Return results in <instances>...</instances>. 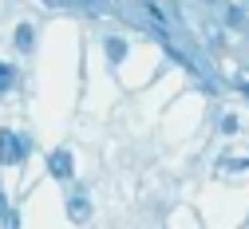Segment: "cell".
Instances as JSON below:
<instances>
[{
    "mask_svg": "<svg viewBox=\"0 0 249 229\" xmlns=\"http://www.w3.org/2000/svg\"><path fill=\"white\" fill-rule=\"evenodd\" d=\"M142 12H146V16H150V20H154V24H159V28H162V24H166V16H162V12H159V8H154V4H142Z\"/></svg>",
    "mask_w": 249,
    "mask_h": 229,
    "instance_id": "52a82bcc",
    "label": "cell"
},
{
    "mask_svg": "<svg viewBox=\"0 0 249 229\" xmlns=\"http://www.w3.org/2000/svg\"><path fill=\"white\" fill-rule=\"evenodd\" d=\"M8 213V198H4V194H0V217H4Z\"/></svg>",
    "mask_w": 249,
    "mask_h": 229,
    "instance_id": "9c48e42d",
    "label": "cell"
},
{
    "mask_svg": "<svg viewBox=\"0 0 249 229\" xmlns=\"http://www.w3.org/2000/svg\"><path fill=\"white\" fill-rule=\"evenodd\" d=\"M48 170H52L55 178H71L75 162H71V154H68V150H52V158H48Z\"/></svg>",
    "mask_w": 249,
    "mask_h": 229,
    "instance_id": "7a4b0ae2",
    "label": "cell"
},
{
    "mask_svg": "<svg viewBox=\"0 0 249 229\" xmlns=\"http://www.w3.org/2000/svg\"><path fill=\"white\" fill-rule=\"evenodd\" d=\"M68 213H71V221H87V198H71Z\"/></svg>",
    "mask_w": 249,
    "mask_h": 229,
    "instance_id": "5b68a950",
    "label": "cell"
},
{
    "mask_svg": "<svg viewBox=\"0 0 249 229\" xmlns=\"http://www.w3.org/2000/svg\"><path fill=\"white\" fill-rule=\"evenodd\" d=\"M12 79H16V71L8 68V63H0V95H4V91L12 87Z\"/></svg>",
    "mask_w": 249,
    "mask_h": 229,
    "instance_id": "8992f818",
    "label": "cell"
},
{
    "mask_svg": "<svg viewBox=\"0 0 249 229\" xmlns=\"http://www.w3.org/2000/svg\"><path fill=\"white\" fill-rule=\"evenodd\" d=\"M28 146L20 135H12V130H0V162H8V166H16V162H24Z\"/></svg>",
    "mask_w": 249,
    "mask_h": 229,
    "instance_id": "6da1fadb",
    "label": "cell"
},
{
    "mask_svg": "<svg viewBox=\"0 0 249 229\" xmlns=\"http://www.w3.org/2000/svg\"><path fill=\"white\" fill-rule=\"evenodd\" d=\"M4 221H8V229H16V217L12 213H4Z\"/></svg>",
    "mask_w": 249,
    "mask_h": 229,
    "instance_id": "30bf717a",
    "label": "cell"
},
{
    "mask_svg": "<svg viewBox=\"0 0 249 229\" xmlns=\"http://www.w3.org/2000/svg\"><path fill=\"white\" fill-rule=\"evenodd\" d=\"M123 55H127V44H123V40H107V59L123 63Z\"/></svg>",
    "mask_w": 249,
    "mask_h": 229,
    "instance_id": "277c9868",
    "label": "cell"
},
{
    "mask_svg": "<svg viewBox=\"0 0 249 229\" xmlns=\"http://www.w3.org/2000/svg\"><path fill=\"white\" fill-rule=\"evenodd\" d=\"M222 130H226V135H233V130H237V119H233V115H226V119H222Z\"/></svg>",
    "mask_w": 249,
    "mask_h": 229,
    "instance_id": "ba28073f",
    "label": "cell"
},
{
    "mask_svg": "<svg viewBox=\"0 0 249 229\" xmlns=\"http://www.w3.org/2000/svg\"><path fill=\"white\" fill-rule=\"evenodd\" d=\"M32 40H36L32 24H20V28H16V48H24V52H28V48H32Z\"/></svg>",
    "mask_w": 249,
    "mask_h": 229,
    "instance_id": "3957f363",
    "label": "cell"
}]
</instances>
